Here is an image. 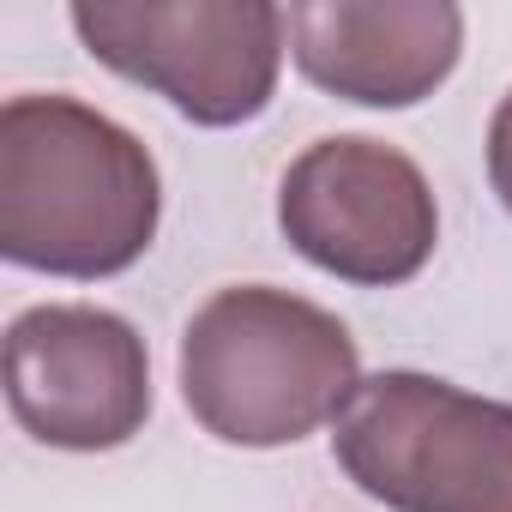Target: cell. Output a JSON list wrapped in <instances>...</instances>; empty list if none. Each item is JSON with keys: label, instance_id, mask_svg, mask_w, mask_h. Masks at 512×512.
Here are the masks:
<instances>
[{"label": "cell", "instance_id": "1", "mask_svg": "<svg viewBox=\"0 0 512 512\" xmlns=\"http://www.w3.org/2000/svg\"><path fill=\"white\" fill-rule=\"evenodd\" d=\"M163 181L151 151L79 97L0 109V253L49 278H115L151 247Z\"/></svg>", "mask_w": 512, "mask_h": 512}, {"label": "cell", "instance_id": "2", "mask_svg": "<svg viewBox=\"0 0 512 512\" xmlns=\"http://www.w3.org/2000/svg\"><path fill=\"white\" fill-rule=\"evenodd\" d=\"M362 356L338 314L272 284L217 290L181 332V398L223 446H290L338 422Z\"/></svg>", "mask_w": 512, "mask_h": 512}, {"label": "cell", "instance_id": "3", "mask_svg": "<svg viewBox=\"0 0 512 512\" xmlns=\"http://www.w3.org/2000/svg\"><path fill=\"white\" fill-rule=\"evenodd\" d=\"M350 482L392 512H512V404L386 368L332 434Z\"/></svg>", "mask_w": 512, "mask_h": 512}, {"label": "cell", "instance_id": "4", "mask_svg": "<svg viewBox=\"0 0 512 512\" xmlns=\"http://www.w3.org/2000/svg\"><path fill=\"white\" fill-rule=\"evenodd\" d=\"M79 43L121 79L169 97L199 127L253 121L284 67V7L272 0H79Z\"/></svg>", "mask_w": 512, "mask_h": 512}, {"label": "cell", "instance_id": "5", "mask_svg": "<svg viewBox=\"0 0 512 512\" xmlns=\"http://www.w3.org/2000/svg\"><path fill=\"white\" fill-rule=\"evenodd\" d=\"M278 223L308 266L362 290L410 284L440 241L428 175L398 145L362 133L320 139L290 163Z\"/></svg>", "mask_w": 512, "mask_h": 512}, {"label": "cell", "instance_id": "6", "mask_svg": "<svg viewBox=\"0 0 512 512\" xmlns=\"http://www.w3.org/2000/svg\"><path fill=\"white\" fill-rule=\"evenodd\" d=\"M7 410L61 452H115L151 416L145 338L85 302H43L7 326Z\"/></svg>", "mask_w": 512, "mask_h": 512}, {"label": "cell", "instance_id": "7", "mask_svg": "<svg viewBox=\"0 0 512 512\" xmlns=\"http://www.w3.org/2000/svg\"><path fill=\"white\" fill-rule=\"evenodd\" d=\"M284 19L296 67L368 109L434 97L464 55V13L452 0H302Z\"/></svg>", "mask_w": 512, "mask_h": 512}, {"label": "cell", "instance_id": "8", "mask_svg": "<svg viewBox=\"0 0 512 512\" xmlns=\"http://www.w3.org/2000/svg\"><path fill=\"white\" fill-rule=\"evenodd\" d=\"M488 181H494L500 205L512 211V91L500 97V109L488 121Z\"/></svg>", "mask_w": 512, "mask_h": 512}]
</instances>
